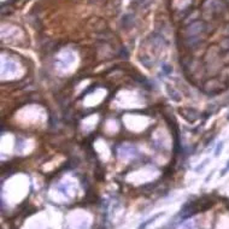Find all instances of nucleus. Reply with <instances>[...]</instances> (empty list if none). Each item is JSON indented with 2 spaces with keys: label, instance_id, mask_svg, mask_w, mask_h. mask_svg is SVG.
Returning a JSON list of instances; mask_svg holds the SVG:
<instances>
[{
  "label": "nucleus",
  "instance_id": "obj_6",
  "mask_svg": "<svg viewBox=\"0 0 229 229\" xmlns=\"http://www.w3.org/2000/svg\"><path fill=\"white\" fill-rule=\"evenodd\" d=\"M228 101H229V100H228Z\"/></svg>",
  "mask_w": 229,
  "mask_h": 229
},
{
  "label": "nucleus",
  "instance_id": "obj_5",
  "mask_svg": "<svg viewBox=\"0 0 229 229\" xmlns=\"http://www.w3.org/2000/svg\"><path fill=\"white\" fill-rule=\"evenodd\" d=\"M225 205H227V207L229 209V199H227V200H225Z\"/></svg>",
  "mask_w": 229,
  "mask_h": 229
},
{
  "label": "nucleus",
  "instance_id": "obj_4",
  "mask_svg": "<svg viewBox=\"0 0 229 229\" xmlns=\"http://www.w3.org/2000/svg\"><path fill=\"white\" fill-rule=\"evenodd\" d=\"M227 171H229V162H228V164L225 165V168L222 170V174H221V175H222V176H223V175H225V174H227Z\"/></svg>",
  "mask_w": 229,
  "mask_h": 229
},
{
  "label": "nucleus",
  "instance_id": "obj_2",
  "mask_svg": "<svg viewBox=\"0 0 229 229\" xmlns=\"http://www.w3.org/2000/svg\"><path fill=\"white\" fill-rule=\"evenodd\" d=\"M159 216H161V215H156V216H153V217L151 218V220H148L147 222H145V223H142V224H141L140 227H139L137 229H145V227H146L147 224H150V223H152V222H153V220H156V218H157V217H159Z\"/></svg>",
  "mask_w": 229,
  "mask_h": 229
},
{
  "label": "nucleus",
  "instance_id": "obj_3",
  "mask_svg": "<svg viewBox=\"0 0 229 229\" xmlns=\"http://www.w3.org/2000/svg\"><path fill=\"white\" fill-rule=\"evenodd\" d=\"M207 163H209V159H205V161H204V162L202 163V165H200V166H198V168L195 169V170H197V171H200L202 169H203V168H204V166H205V165H206Z\"/></svg>",
  "mask_w": 229,
  "mask_h": 229
},
{
  "label": "nucleus",
  "instance_id": "obj_1",
  "mask_svg": "<svg viewBox=\"0 0 229 229\" xmlns=\"http://www.w3.org/2000/svg\"><path fill=\"white\" fill-rule=\"evenodd\" d=\"M222 150H223V142H218V145L216 146V150H215V156L216 157L220 156L221 152H222Z\"/></svg>",
  "mask_w": 229,
  "mask_h": 229
}]
</instances>
